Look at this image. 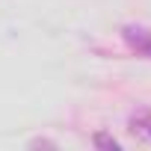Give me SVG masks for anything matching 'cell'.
<instances>
[{
    "label": "cell",
    "instance_id": "cell-3",
    "mask_svg": "<svg viewBox=\"0 0 151 151\" xmlns=\"http://www.w3.org/2000/svg\"><path fill=\"white\" fill-rule=\"evenodd\" d=\"M30 148H56V142H50V139H33Z\"/></svg>",
    "mask_w": 151,
    "mask_h": 151
},
{
    "label": "cell",
    "instance_id": "cell-2",
    "mask_svg": "<svg viewBox=\"0 0 151 151\" xmlns=\"http://www.w3.org/2000/svg\"><path fill=\"white\" fill-rule=\"evenodd\" d=\"M92 142H95V148H110V151H119V148H122V142H119V139H113L110 133H95V139H92Z\"/></svg>",
    "mask_w": 151,
    "mask_h": 151
},
{
    "label": "cell",
    "instance_id": "cell-1",
    "mask_svg": "<svg viewBox=\"0 0 151 151\" xmlns=\"http://www.w3.org/2000/svg\"><path fill=\"white\" fill-rule=\"evenodd\" d=\"M122 39L127 42L130 50H136L139 56L151 59V30L142 24H124L122 27Z\"/></svg>",
    "mask_w": 151,
    "mask_h": 151
}]
</instances>
